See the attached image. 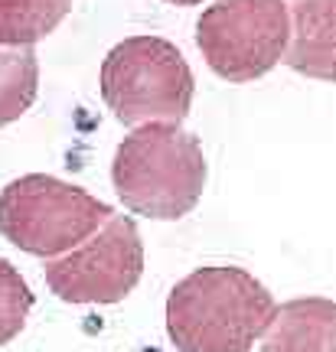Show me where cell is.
Returning <instances> with one entry per match:
<instances>
[{
  "instance_id": "3957f363",
  "label": "cell",
  "mask_w": 336,
  "mask_h": 352,
  "mask_svg": "<svg viewBox=\"0 0 336 352\" xmlns=\"http://www.w3.org/2000/svg\"><path fill=\"white\" fill-rule=\"evenodd\" d=\"M101 98L127 127L180 124L193 104V69L170 39L127 36L101 63Z\"/></svg>"
},
{
  "instance_id": "6da1fadb",
  "label": "cell",
  "mask_w": 336,
  "mask_h": 352,
  "mask_svg": "<svg viewBox=\"0 0 336 352\" xmlns=\"http://www.w3.org/2000/svg\"><path fill=\"white\" fill-rule=\"evenodd\" d=\"M274 307L271 290L245 267H196L167 297V336L176 352H251Z\"/></svg>"
},
{
  "instance_id": "9c48e42d",
  "label": "cell",
  "mask_w": 336,
  "mask_h": 352,
  "mask_svg": "<svg viewBox=\"0 0 336 352\" xmlns=\"http://www.w3.org/2000/svg\"><path fill=\"white\" fill-rule=\"evenodd\" d=\"M72 10V0H0V46L33 50Z\"/></svg>"
},
{
  "instance_id": "5b68a950",
  "label": "cell",
  "mask_w": 336,
  "mask_h": 352,
  "mask_svg": "<svg viewBox=\"0 0 336 352\" xmlns=\"http://www.w3.org/2000/svg\"><path fill=\"white\" fill-rule=\"evenodd\" d=\"M196 43L225 82H255L284 59V0H216L196 23Z\"/></svg>"
},
{
  "instance_id": "8fae6325",
  "label": "cell",
  "mask_w": 336,
  "mask_h": 352,
  "mask_svg": "<svg viewBox=\"0 0 336 352\" xmlns=\"http://www.w3.org/2000/svg\"><path fill=\"white\" fill-rule=\"evenodd\" d=\"M33 310V290L7 258H0V346L13 342Z\"/></svg>"
},
{
  "instance_id": "ba28073f",
  "label": "cell",
  "mask_w": 336,
  "mask_h": 352,
  "mask_svg": "<svg viewBox=\"0 0 336 352\" xmlns=\"http://www.w3.org/2000/svg\"><path fill=\"white\" fill-rule=\"evenodd\" d=\"M262 352H336V300L297 297L274 307Z\"/></svg>"
},
{
  "instance_id": "277c9868",
  "label": "cell",
  "mask_w": 336,
  "mask_h": 352,
  "mask_svg": "<svg viewBox=\"0 0 336 352\" xmlns=\"http://www.w3.org/2000/svg\"><path fill=\"white\" fill-rule=\"evenodd\" d=\"M114 209L50 173H26L0 189V235L20 252L59 258L95 235Z\"/></svg>"
},
{
  "instance_id": "7c38bea8",
  "label": "cell",
  "mask_w": 336,
  "mask_h": 352,
  "mask_svg": "<svg viewBox=\"0 0 336 352\" xmlns=\"http://www.w3.org/2000/svg\"><path fill=\"white\" fill-rule=\"evenodd\" d=\"M170 3H180V7H193V3H202V0H170Z\"/></svg>"
},
{
  "instance_id": "30bf717a",
  "label": "cell",
  "mask_w": 336,
  "mask_h": 352,
  "mask_svg": "<svg viewBox=\"0 0 336 352\" xmlns=\"http://www.w3.org/2000/svg\"><path fill=\"white\" fill-rule=\"evenodd\" d=\"M39 91V63L33 50H0V127L20 121Z\"/></svg>"
},
{
  "instance_id": "8992f818",
  "label": "cell",
  "mask_w": 336,
  "mask_h": 352,
  "mask_svg": "<svg viewBox=\"0 0 336 352\" xmlns=\"http://www.w3.org/2000/svg\"><path fill=\"white\" fill-rule=\"evenodd\" d=\"M144 274V241L131 215H112L72 252L46 261V287L63 303H121Z\"/></svg>"
},
{
  "instance_id": "52a82bcc",
  "label": "cell",
  "mask_w": 336,
  "mask_h": 352,
  "mask_svg": "<svg viewBox=\"0 0 336 352\" xmlns=\"http://www.w3.org/2000/svg\"><path fill=\"white\" fill-rule=\"evenodd\" d=\"M287 50L281 63L304 78L336 82V0H284Z\"/></svg>"
},
{
  "instance_id": "7a4b0ae2",
  "label": "cell",
  "mask_w": 336,
  "mask_h": 352,
  "mask_svg": "<svg viewBox=\"0 0 336 352\" xmlns=\"http://www.w3.org/2000/svg\"><path fill=\"white\" fill-rule=\"evenodd\" d=\"M206 153L180 124L134 127L114 151L112 183L131 212L176 222L196 209L206 189Z\"/></svg>"
}]
</instances>
